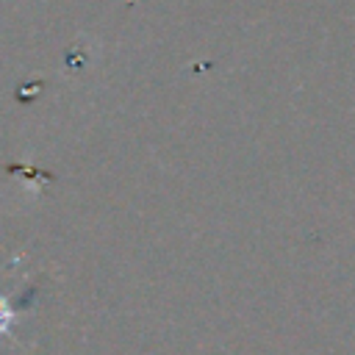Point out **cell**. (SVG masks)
I'll return each mask as SVG.
<instances>
[{"label":"cell","mask_w":355,"mask_h":355,"mask_svg":"<svg viewBox=\"0 0 355 355\" xmlns=\"http://www.w3.org/2000/svg\"><path fill=\"white\" fill-rule=\"evenodd\" d=\"M14 319H17V308L8 302V297H0V336L11 333Z\"/></svg>","instance_id":"6da1fadb"}]
</instances>
